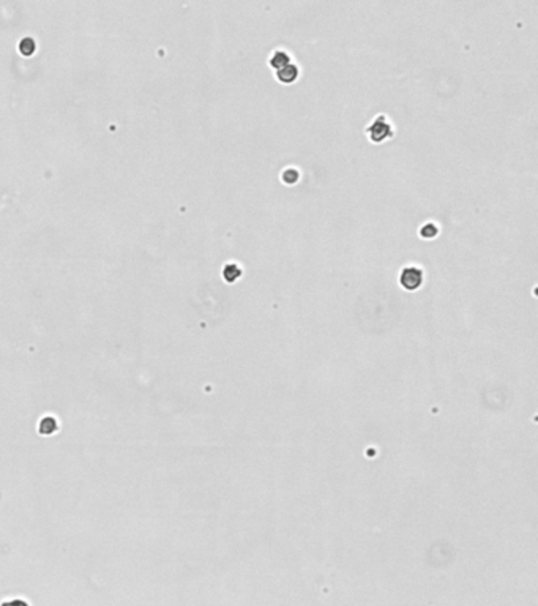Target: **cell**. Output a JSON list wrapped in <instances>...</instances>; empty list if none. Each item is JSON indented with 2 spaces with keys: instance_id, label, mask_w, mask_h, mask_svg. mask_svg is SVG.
<instances>
[{
  "instance_id": "cell-2",
  "label": "cell",
  "mask_w": 538,
  "mask_h": 606,
  "mask_svg": "<svg viewBox=\"0 0 538 606\" xmlns=\"http://www.w3.org/2000/svg\"><path fill=\"white\" fill-rule=\"evenodd\" d=\"M368 131H370L371 141L380 142V141H385V139H389L392 136V126L389 125V122H387L383 117H379L377 120L373 122V125L370 126Z\"/></svg>"
},
{
  "instance_id": "cell-7",
  "label": "cell",
  "mask_w": 538,
  "mask_h": 606,
  "mask_svg": "<svg viewBox=\"0 0 538 606\" xmlns=\"http://www.w3.org/2000/svg\"><path fill=\"white\" fill-rule=\"evenodd\" d=\"M283 182H284V183H289V185L298 182V172H297L295 169H287V171H284V172H283Z\"/></svg>"
},
{
  "instance_id": "cell-6",
  "label": "cell",
  "mask_w": 538,
  "mask_h": 606,
  "mask_svg": "<svg viewBox=\"0 0 538 606\" xmlns=\"http://www.w3.org/2000/svg\"><path fill=\"white\" fill-rule=\"evenodd\" d=\"M420 234H421V237H425V239H433V237H436L439 234V229L434 224H425L421 228Z\"/></svg>"
},
{
  "instance_id": "cell-5",
  "label": "cell",
  "mask_w": 538,
  "mask_h": 606,
  "mask_svg": "<svg viewBox=\"0 0 538 606\" xmlns=\"http://www.w3.org/2000/svg\"><path fill=\"white\" fill-rule=\"evenodd\" d=\"M240 275H242V270L239 269V266H235V264H227V266L224 267V270H223V276H224L227 281H235V279H239Z\"/></svg>"
},
{
  "instance_id": "cell-4",
  "label": "cell",
  "mask_w": 538,
  "mask_h": 606,
  "mask_svg": "<svg viewBox=\"0 0 538 606\" xmlns=\"http://www.w3.org/2000/svg\"><path fill=\"white\" fill-rule=\"evenodd\" d=\"M289 63H291V57H289V54L284 52V51H276V52L272 55V59H270V67L275 68L276 71H278L279 68L286 67V65H289Z\"/></svg>"
},
{
  "instance_id": "cell-1",
  "label": "cell",
  "mask_w": 538,
  "mask_h": 606,
  "mask_svg": "<svg viewBox=\"0 0 538 606\" xmlns=\"http://www.w3.org/2000/svg\"><path fill=\"white\" fill-rule=\"evenodd\" d=\"M399 281H401L402 288H406L409 291H414V289H417L421 285L423 272L420 269H417V267H407V269L402 270Z\"/></svg>"
},
{
  "instance_id": "cell-8",
  "label": "cell",
  "mask_w": 538,
  "mask_h": 606,
  "mask_svg": "<svg viewBox=\"0 0 538 606\" xmlns=\"http://www.w3.org/2000/svg\"><path fill=\"white\" fill-rule=\"evenodd\" d=\"M4 606H29V603H21V601H11V603H4Z\"/></svg>"
},
{
  "instance_id": "cell-3",
  "label": "cell",
  "mask_w": 538,
  "mask_h": 606,
  "mask_svg": "<svg viewBox=\"0 0 538 606\" xmlns=\"http://www.w3.org/2000/svg\"><path fill=\"white\" fill-rule=\"evenodd\" d=\"M276 76H278V79L281 81V82L291 84V82H294V81L298 78V68L291 62L289 65H286V67L279 68V70L276 71Z\"/></svg>"
}]
</instances>
